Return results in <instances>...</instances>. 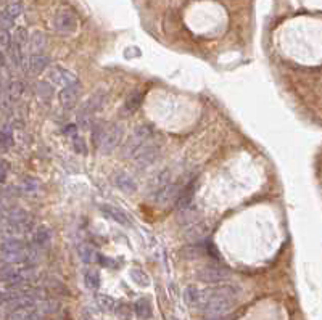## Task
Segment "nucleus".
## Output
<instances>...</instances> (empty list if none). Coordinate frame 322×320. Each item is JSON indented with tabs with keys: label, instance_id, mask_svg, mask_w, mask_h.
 <instances>
[{
	"label": "nucleus",
	"instance_id": "nucleus-1",
	"mask_svg": "<svg viewBox=\"0 0 322 320\" xmlns=\"http://www.w3.org/2000/svg\"><path fill=\"white\" fill-rule=\"evenodd\" d=\"M239 291L232 285H219L210 290H202L198 309L210 315H224L232 310Z\"/></svg>",
	"mask_w": 322,
	"mask_h": 320
},
{
	"label": "nucleus",
	"instance_id": "nucleus-2",
	"mask_svg": "<svg viewBox=\"0 0 322 320\" xmlns=\"http://www.w3.org/2000/svg\"><path fill=\"white\" fill-rule=\"evenodd\" d=\"M34 277H36V271L31 264L4 262L2 271H0V279L5 287H21L31 282Z\"/></svg>",
	"mask_w": 322,
	"mask_h": 320
},
{
	"label": "nucleus",
	"instance_id": "nucleus-3",
	"mask_svg": "<svg viewBox=\"0 0 322 320\" xmlns=\"http://www.w3.org/2000/svg\"><path fill=\"white\" fill-rule=\"evenodd\" d=\"M32 226L31 216L20 209V207H12L10 211H4V233L5 235H23L29 232Z\"/></svg>",
	"mask_w": 322,
	"mask_h": 320
},
{
	"label": "nucleus",
	"instance_id": "nucleus-4",
	"mask_svg": "<svg viewBox=\"0 0 322 320\" xmlns=\"http://www.w3.org/2000/svg\"><path fill=\"white\" fill-rule=\"evenodd\" d=\"M105 98H107V92L103 89L95 92L92 97L84 103L82 108L79 110V113H77V123H79L82 127H87V124L90 123L94 113H97V111L103 106Z\"/></svg>",
	"mask_w": 322,
	"mask_h": 320
},
{
	"label": "nucleus",
	"instance_id": "nucleus-5",
	"mask_svg": "<svg viewBox=\"0 0 322 320\" xmlns=\"http://www.w3.org/2000/svg\"><path fill=\"white\" fill-rule=\"evenodd\" d=\"M150 137H152V129L149 126L137 127L124 146V156H135V154L141 151V148H144V146L149 143Z\"/></svg>",
	"mask_w": 322,
	"mask_h": 320
},
{
	"label": "nucleus",
	"instance_id": "nucleus-6",
	"mask_svg": "<svg viewBox=\"0 0 322 320\" xmlns=\"http://www.w3.org/2000/svg\"><path fill=\"white\" fill-rule=\"evenodd\" d=\"M123 134H124V131H123V126H121V124L108 126L105 131H103L102 138H100V142L97 145L100 148V151L111 153L121 143V140H123Z\"/></svg>",
	"mask_w": 322,
	"mask_h": 320
},
{
	"label": "nucleus",
	"instance_id": "nucleus-7",
	"mask_svg": "<svg viewBox=\"0 0 322 320\" xmlns=\"http://www.w3.org/2000/svg\"><path fill=\"white\" fill-rule=\"evenodd\" d=\"M197 277L198 280H202L205 283H222L231 279V272L222 265L208 264L197 272Z\"/></svg>",
	"mask_w": 322,
	"mask_h": 320
},
{
	"label": "nucleus",
	"instance_id": "nucleus-8",
	"mask_svg": "<svg viewBox=\"0 0 322 320\" xmlns=\"http://www.w3.org/2000/svg\"><path fill=\"white\" fill-rule=\"evenodd\" d=\"M54 29L62 36H71L77 29V18L69 10H60L54 16Z\"/></svg>",
	"mask_w": 322,
	"mask_h": 320
},
{
	"label": "nucleus",
	"instance_id": "nucleus-9",
	"mask_svg": "<svg viewBox=\"0 0 322 320\" xmlns=\"http://www.w3.org/2000/svg\"><path fill=\"white\" fill-rule=\"evenodd\" d=\"M47 81L52 82L54 85H60V87H66V85L69 84H73L76 82V76L73 71H69V69L63 68V66H52L49 69V73H47Z\"/></svg>",
	"mask_w": 322,
	"mask_h": 320
},
{
	"label": "nucleus",
	"instance_id": "nucleus-10",
	"mask_svg": "<svg viewBox=\"0 0 322 320\" xmlns=\"http://www.w3.org/2000/svg\"><path fill=\"white\" fill-rule=\"evenodd\" d=\"M50 65V58L43 54H31L28 58H24V62L21 65V68L26 73L36 74V73H42L43 69Z\"/></svg>",
	"mask_w": 322,
	"mask_h": 320
},
{
	"label": "nucleus",
	"instance_id": "nucleus-11",
	"mask_svg": "<svg viewBox=\"0 0 322 320\" xmlns=\"http://www.w3.org/2000/svg\"><path fill=\"white\" fill-rule=\"evenodd\" d=\"M158 156H160V146L155 143H147L134 158L139 168H147L150 166L152 163H155V159Z\"/></svg>",
	"mask_w": 322,
	"mask_h": 320
},
{
	"label": "nucleus",
	"instance_id": "nucleus-12",
	"mask_svg": "<svg viewBox=\"0 0 322 320\" xmlns=\"http://www.w3.org/2000/svg\"><path fill=\"white\" fill-rule=\"evenodd\" d=\"M42 317H43V312L37 304V306H32V307L8 310L7 315H5V320H40Z\"/></svg>",
	"mask_w": 322,
	"mask_h": 320
},
{
	"label": "nucleus",
	"instance_id": "nucleus-13",
	"mask_svg": "<svg viewBox=\"0 0 322 320\" xmlns=\"http://www.w3.org/2000/svg\"><path fill=\"white\" fill-rule=\"evenodd\" d=\"M23 13V4L20 2H13L10 5H7L2 12V16H0V26L2 29H10L15 20Z\"/></svg>",
	"mask_w": 322,
	"mask_h": 320
},
{
	"label": "nucleus",
	"instance_id": "nucleus-14",
	"mask_svg": "<svg viewBox=\"0 0 322 320\" xmlns=\"http://www.w3.org/2000/svg\"><path fill=\"white\" fill-rule=\"evenodd\" d=\"M81 84L79 82H73L66 85V87L62 89V92H60L58 98H60V103H62L63 106H73L74 103L77 101V98H79L81 95Z\"/></svg>",
	"mask_w": 322,
	"mask_h": 320
},
{
	"label": "nucleus",
	"instance_id": "nucleus-15",
	"mask_svg": "<svg viewBox=\"0 0 322 320\" xmlns=\"http://www.w3.org/2000/svg\"><path fill=\"white\" fill-rule=\"evenodd\" d=\"M52 241V232L47 226H39L32 233V246L34 248H45Z\"/></svg>",
	"mask_w": 322,
	"mask_h": 320
},
{
	"label": "nucleus",
	"instance_id": "nucleus-16",
	"mask_svg": "<svg viewBox=\"0 0 322 320\" xmlns=\"http://www.w3.org/2000/svg\"><path fill=\"white\" fill-rule=\"evenodd\" d=\"M115 184L121 192H124V193H135L137 192L135 180L129 174H126V172H118V174H115Z\"/></svg>",
	"mask_w": 322,
	"mask_h": 320
},
{
	"label": "nucleus",
	"instance_id": "nucleus-17",
	"mask_svg": "<svg viewBox=\"0 0 322 320\" xmlns=\"http://www.w3.org/2000/svg\"><path fill=\"white\" fill-rule=\"evenodd\" d=\"M102 212L105 214V216H108L110 219H113L115 222H118V224H121V226H127L129 224V221H127V218H126V214L121 211V209H118V207H113V206H110V204H103L102 207Z\"/></svg>",
	"mask_w": 322,
	"mask_h": 320
},
{
	"label": "nucleus",
	"instance_id": "nucleus-18",
	"mask_svg": "<svg viewBox=\"0 0 322 320\" xmlns=\"http://www.w3.org/2000/svg\"><path fill=\"white\" fill-rule=\"evenodd\" d=\"M47 45V39L45 36H43V32H34L32 36L29 37V50H31V54H42V50L43 47Z\"/></svg>",
	"mask_w": 322,
	"mask_h": 320
},
{
	"label": "nucleus",
	"instance_id": "nucleus-19",
	"mask_svg": "<svg viewBox=\"0 0 322 320\" xmlns=\"http://www.w3.org/2000/svg\"><path fill=\"white\" fill-rule=\"evenodd\" d=\"M0 145L4 151H8L13 146V127L8 123L4 124L2 132H0Z\"/></svg>",
	"mask_w": 322,
	"mask_h": 320
},
{
	"label": "nucleus",
	"instance_id": "nucleus-20",
	"mask_svg": "<svg viewBox=\"0 0 322 320\" xmlns=\"http://www.w3.org/2000/svg\"><path fill=\"white\" fill-rule=\"evenodd\" d=\"M37 95H39V98L43 103H49L52 100V97H54V89H52V82H49V81L39 82L37 84Z\"/></svg>",
	"mask_w": 322,
	"mask_h": 320
},
{
	"label": "nucleus",
	"instance_id": "nucleus-21",
	"mask_svg": "<svg viewBox=\"0 0 322 320\" xmlns=\"http://www.w3.org/2000/svg\"><path fill=\"white\" fill-rule=\"evenodd\" d=\"M134 309H135V314L141 318H150L152 317V306H150L149 299H145V298L139 299L135 302Z\"/></svg>",
	"mask_w": 322,
	"mask_h": 320
},
{
	"label": "nucleus",
	"instance_id": "nucleus-22",
	"mask_svg": "<svg viewBox=\"0 0 322 320\" xmlns=\"http://www.w3.org/2000/svg\"><path fill=\"white\" fill-rule=\"evenodd\" d=\"M142 103V95L139 92H132L130 95H127L126 103H124V111L126 113H134V111L141 106Z\"/></svg>",
	"mask_w": 322,
	"mask_h": 320
},
{
	"label": "nucleus",
	"instance_id": "nucleus-23",
	"mask_svg": "<svg viewBox=\"0 0 322 320\" xmlns=\"http://www.w3.org/2000/svg\"><path fill=\"white\" fill-rule=\"evenodd\" d=\"M129 275H130V279L134 280V283H137L139 287H149L150 285V279H149V275H147L142 269H137V267H134V269H130L129 271Z\"/></svg>",
	"mask_w": 322,
	"mask_h": 320
},
{
	"label": "nucleus",
	"instance_id": "nucleus-24",
	"mask_svg": "<svg viewBox=\"0 0 322 320\" xmlns=\"http://www.w3.org/2000/svg\"><path fill=\"white\" fill-rule=\"evenodd\" d=\"M200 299H202V290H198L195 287H189L186 290V301H187V304L189 306H192V307H197L200 306Z\"/></svg>",
	"mask_w": 322,
	"mask_h": 320
},
{
	"label": "nucleus",
	"instance_id": "nucleus-25",
	"mask_svg": "<svg viewBox=\"0 0 322 320\" xmlns=\"http://www.w3.org/2000/svg\"><path fill=\"white\" fill-rule=\"evenodd\" d=\"M84 283H85V287L89 288V290H97L100 287V275L97 271H87L85 275H84Z\"/></svg>",
	"mask_w": 322,
	"mask_h": 320
},
{
	"label": "nucleus",
	"instance_id": "nucleus-26",
	"mask_svg": "<svg viewBox=\"0 0 322 320\" xmlns=\"http://www.w3.org/2000/svg\"><path fill=\"white\" fill-rule=\"evenodd\" d=\"M95 301H97L99 307H100L102 310H105V312H110V310H113V309L116 307L115 299H113L111 296H108V295H97Z\"/></svg>",
	"mask_w": 322,
	"mask_h": 320
},
{
	"label": "nucleus",
	"instance_id": "nucleus-27",
	"mask_svg": "<svg viewBox=\"0 0 322 320\" xmlns=\"http://www.w3.org/2000/svg\"><path fill=\"white\" fill-rule=\"evenodd\" d=\"M37 188H39V182L36 179H32V177L23 179V182H21V190H23V192L34 193V192H37Z\"/></svg>",
	"mask_w": 322,
	"mask_h": 320
},
{
	"label": "nucleus",
	"instance_id": "nucleus-28",
	"mask_svg": "<svg viewBox=\"0 0 322 320\" xmlns=\"http://www.w3.org/2000/svg\"><path fill=\"white\" fill-rule=\"evenodd\" d=\"M116 314L121 320H130V309L126 304H119L116 309Z\"/></svg>",
	"mask_w": 322,
	"mask_h": 320
},
{
	"label": "nucleus",
	"instance_id": "nucleus-29",
	"mask_svg": "<svg viewBox=\"0 0 322 320\" xmlns=\"http://www.w3.org/2000/svg\"><path fill=\"white\" fill-rule=\"evenodd\" d=\"M74 138V142H73V145H74V150L76 151H79V153H85V145H84V142H82V138H79V137H73Z\"/></svg>",
	"mask_w": 322,
	"mask_h": 320
},
{
	"label": "nucleus",
	"instance_id": "nucleus-30",
	"mask_svg": "<svg viewBox=\"0 0 322 320\" xmlns=\"http://www.w3.org/2000/svg\"><path fill=\"white\" fill-rule=\"evenodd\" d=\"M0 176H2V184L5 185L7 177H8V164H7V161H2V164H0Z\"/></svg>",
	"mask_w": 322,
	"mask_h": 320
},
{
	"label": "nucleus",
	"instance_id": "nucleus-31",
	"mask_svg": "<svg viewBox=\"0 0 322 320\" xmlns=\"http://www.w3.org/2000/svg\"><path fill=\"white\" fill-rule=\"evenodd\" d=\"M63 132L69 137H76L77 135V126L76 124H68L65 129H63Z\"/></svg>",
	"mask_w": 322,
	"mask_h": 320
},
{
	"label": "nucleus",
	"instance_id": "nucleus-32",
	"mask_svg": "<svg viewBox=\"0 0 322 320\" xmlns=\"http://www.w3.org/2000/svg\"><path fill=\"white\" fill-rule=\"evenodd\" d=\"M92 253H94V251H92L90 248H82V249H81V257L84 259L85 262H90V261H92Z\"/></svg>",
	"mask_w": 322,
	"mask_h": 320
},
{
	"label": "nucleus",
	"instance_id": "nucleus-33",
	"mask_svg": "<svg viewBox=\"0 0 322 320\" xmlns=\"http://www.w3.org/2000/svg\"><path fill=\"white\" fill-rule=\"evenodd\" d=\"M81 320H97V318H95V315L92 312H89V310H84L81 315Z\"/></svg>",
	"mask_w": 322,
	"mask_h": 320
},
{
	"label": "nucleus",
	"instance_id": "nucleus-34",
	"mask_svg": "<svg viewBox=\"0 0 322 320\" xmlns=\"http://www.w3.org/2000/svg\"><path fill=\"white\" fill-rule=\"evenodd\" d=\"M211 320H217V318H211Z\"/></svg>",
	"mask_w": 322,
	"mask_h": 320
}]
</instances>
